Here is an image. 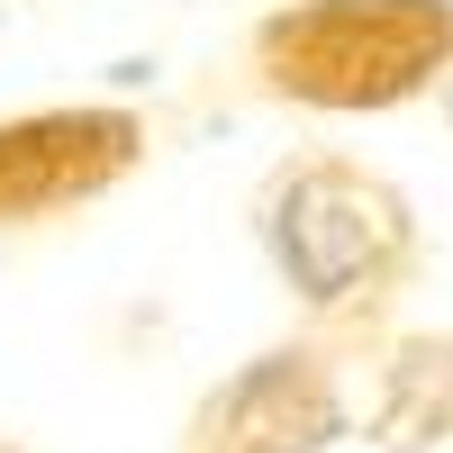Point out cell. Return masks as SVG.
<instances>
[{
  "label": "cell",
  "mask_w": 453,
  "mask_h": 453,
  "mask_svg": "<svg viewBox=\"0 0 453 453\" xmlns=\"http://www.w3.org/2000/svg\"><path fill=\"white\" fill-rule=\"evenodd\" d=\"M363 435L381 453H435V444H453V326L390 335V345H381Z\"/></svg>",
  "instance_id": "cell-5"
},
{
  "label": "cell",
  "mask_w": 453,
  "mask_h": 453,
  "mask_svg": "<svg viewBox=\"0 0 453 453\" xmlns=\"http://www.w3.org/2000/svg\"><path fill=\"white\" fill-rule=\"evenodd\" d=\"M435 100H444V127H453V73H444V82H435Z\"/></svg>",
  "instance_id": "cell-6"
},
{
  "label": "cell",
  "mask_w": 453,
  "mask_h": 453,
  "mask_svg": "<svg viewBox=\"0 0 453 453\" xmlns=\"http://www.w3.org/2000/svg\"><path fill=\"white\" fill-rule=\"evenodd\" d=\"M145 155H155V127L127 100H55L0 119V236H27V226L109 200L119 181L145 173Z\"/></svg>",
  "instance_id": "cell-3"
},
{
  "label": "cell",
  "mask_w": 453,
  "mask_h": 453,
  "mask_svg": "<svg viewBox=\"0 0 453 453\" xmlns=\"http://www.w3.org/2000/svg\"><path fill=\"white\" fill-rule=\"evenodd\" d=\"M245 82L318 119H381L453 73V0H281L245 27Z\"/></svg>",
  "instance_id": "cell-2"
},
{
  "label": "cell",
  "mask_w": 453,
  "mask_h": 453,
  "mask_svg": "<svg viewBox=\"0 0 453 453\" xmlns=\"http://www.w3.org/2000/svg\"><path fill=\"white\" fill-rule=\"evenodd\" d=\"M0 453H27V444H19V435H0Z\"/></svg>",
  "instance_id": "cell-7"
},
{
  "label": "cell",
  "mask_w": 453,
  "mask_h": 453,
  "mask_svg": "<svg viewBox=\"0 0 453 453\" xmlns=\"http://www.w3.org/2000/svg\"><path fill=\"white\" fill-rule=\"evenodd\" d=\"M354 435L345 363L318 335L245 354L226 381L200 390V408L181 418V453H335Z\"/></svg>",
  "instance_id": "cell-4"
},
{
  "label": "cell",
  "mask_w": 453,
  "mask_h": 453,
  "mask_svg": "<svg viewBox=\"0 0 453 453\" xmlns=\"http://www.w3.org/2000/svg\"><path fill=\"white\" fill-rule=\"evenodd\" d=\"M254 245L273 263V281L299 299L318 345L381 335L390 309L426 273V236H418L408 191L390 173H372L363 155H335V145H299L263 173Z\"/></svg>",
  "instance_id": "cell-1"
}]
</instances>
